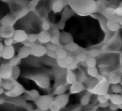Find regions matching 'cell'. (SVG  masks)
<instances>
[{
  "label": "cell",
  "mask_w": 122,
  "mask_h": 111,
  "mask_svg": "<svg viewBox=\"0 0 122 111\" xmlns=\"http://www.w3.org/2000/svg\"><path fill=\"white\" fill-rule=\"evenodd\" d=\"M97 100L99 102V103H104L106 102L109 101L108 100H107L104 95H99L97 96Z\"/></svg>",
  "instance_id": "42"
},
{
  "label": "cell",
  "mask_w": 122,
  "mask_h": 111,
  "mask_svg": "<svg viewBox=\"0 0 122 111\" xmlns=\"http://www.w3.org/2000/svg\"><path fill=\"white\" fill-rule=\"evenodd\" d=\"M109 105H110V103L109 102V101H107L104 103H99V106L102 108H106L109 107Z\"/></svg>",
  "instance_id": "49"
},
{
  "label": "cell",
  "mask_w": 122,
  "mask_h": 111,
  "mask_svg": "<svg viewBox=\"0 0 122 111\" xmlns=\"http://www.w3.org/2000/svg\"><path fill=\"white\" fill-rule=\"evenodd\" d=\"M3 81L4 84L3 86V88L6 90V91L10 90L13 86L14 79L11 78L7 79H3Z\"/></svg>",
  "instance_id": "21"
},
{
  "label": "cell",
  "mask_w": 122,
  "mask_h": 111,
  "mask_svg": "<svg viewBox=\"0 0 122 111\" xmlns=\"http://www.w3.org/2000/svg\"><path fill=\"white\" fill-rule=\"evenodd\" d=\"M66 80V83L69 85H72L77 81V77L72 70L67 69Z\"/></svg>",
  "instance_id": "17"
},
{
  "label": "cell",
  "mask_w": 122,
  "mask_h": 111,
  "mask_svg": "<svg viewBox=\"0 0 122 111\" xmlns=\"http://www.w3.org/2000/svg\"><path fill=\"white\" fill-rule=\"evenodd\" d=\"M87 56L86 54L84 53H78L76 56V59L78 62H86L87 59Z\"/></svg>",
  "instance_id": "34"
},
{
  "label": "cell",
  "mask_w": 122,
  "mask_h": 111,
  "mask_svg": "<svg viewBox=\"0 0 122 111\" xmlns=\"http://www.w3.org/2000/svg\"><path fill=\"white\" fill-rule=\"evenodd\" d=\"M46 54L48 56L51 58L53 59H57V56H56V52L55 51L49 50L47 49L46 53Z\"/></svg>",
  "instance_id": "39"
},
{
  "label": "cell",
  "mask_w": 122,
  "mask_h": 111,
  "mask_svg": "<svg viewBox=\"0 0 122 111\" xmlns=\"http://www.w3.org/2000/svg\"><path fill=\"white\" fill-rule=\"evenodd\" d=\"M21 70L18 66H15L13 67L12 74L11 78L15 80H17L18 78L20 76Z\"/></svg>",
  "instance_id": "23"
},
{
  "label": "cell",
  "mask_w": 122,
  "mask_h": 111,
  "mask_svg": "<svg viewBox=\"0 0 122 111\" xmlns=\"http://www.w3.org/2000/svg\"><path fill=\"white\" fill-rule=\"evenodd\" d=\"M14 42V40L13 37L5 39H4V43L5 46H11L13 45Z\"/></svg>",
  "instance_id": "40"
},
{
  "label": "cell",
  "mask_w": 122,
  "mask_h": 111,
  "mask_svg": "<svg viewBox=\"0 0 122 111\" xmlns=\"http://www.w3.org/2000/svg\"><path fill=\"white\" fill-rule=\"evenodd\" d=\"M4 46L5 45H4L3 43L0 41V52H2V51L3 50L4 48Z\"/></svg>",
  "instance_id": "52"
},
{
  "label": "cell",
  "mask_w": 122,
  "mask_h": 111,
  "mask_svg": "<svg viewBox=\"0 0 122 111\" xmlns=\"http://www.w3.org/2000/svg\"><path fill=\"white\" fill-rule=\"evenodd\" d=\"M114 13L117 16L122 17V7H119L114 10Z\"/></svg>",
  "instance_id": "47"
},
{
  "label": "cell",
  "mask_w": 122,
  "mask_h": 111,
  "mask_svg": "<svg viewBox=\"0 0 122 111\" xmlns=\"http://www.w3.org/2000/svg\"><path fill=\"white\" fill-rule=\"evenodd\" d=\"M22 43V44L24 45V46H25L31 48V47H32L35 44V43H33V42H30V41H29V40H28L27 39H26V40L23 41Z\"/></svg>",
  "instance_id": "44"
},
{
  "label": "cell",
  "mask_w": 122,
  "mask_h": 111,
  "mask_svg": "<svg viewBox=\"0 0 122 111\" xmlns=\"http://www.w3.org/2000/svg\"><path fill=\"white\" fill-rule=\"evenodd\" d=\"M25 93H27L30 96V97L34 100V101L40 96V93L36 89H32L31 90H28L25 89Z\"/></svg>",
  "instance_id": "25"
},
{
  "label": "cell",
  "mask_w": 122,
  "mask_h": 111,
  "mask_svg": "<svg viewBox=\"0 0 122 111\" xmlns=\"http://www.w3.org/2000/svg\"><path fill=\"white\" fill-rule=\"evenodd\" d=\"M107 80L109 84H118L121 80V76H120L118 74H112L110 76V77H109V78L108 79H107Z\"/></svg>",
  "instance_id": "19"
},
{
  "label": "cell",
  "mask_w": 122,
  "mask_h": 111,
  "mask_svg": "<svg viewBox=\"0 0 122 111\" xmlns=\"http://www.w3.org/2000/svg\"><path fill=\"white\" fill-rule=\"evenodd\" d=\"M23 78L33 81L40 88L43 89H48L50 85L49 77L45 74H31L23 76Z\"/></svg>",
  "instance_id": "2"
},
{
  "label": "cell",
  "mask_w": 122,
  "mask_h": 111,
  "mask_svg": "<svg viewBox=\"0 0 122 111\" xmlns=\"http://www.w3.org/2000/svg\"><path fill=\"white\" fill-rule=\"evenodd\" d=\"M3 84H4V81H3H3H2V82H0V88H3Z\"/></svg>",
  "instance_id": "56"
},
{
  "label": "cell",
  "mask_w": 122,
  "mask_h": 111,
  "mask_svg": "<svg viewBox=\"0 0 122 111\" xmlns=\"http://www.w3.org/2000/svg\"><path fill=\"white\" fill-rule=\"evenodd\" d=\"M109 28L112 31H116L118 28V26L113 21H110L108 23Z\"/></svg>",
  "instance_id": "37"
},
{
  "label": "cell",
  "mask_w": 122,
  "mask_h": 111,
  "mask_svg": "<svg viewBox=\"0 0 122 111\" xmlns=\"http://www.w3.org/2000/svg\"><path fill=\"white\" fill-rule=\"evenodd\" d=\"M109 108L112 111H115L116 110H117V109H118L119 108H120L119 106L113 104L112 103H110V105H109Z\"/></svg>",
  "instance_id": "45"
},
{
  "label": "cell",
  "mask_w": 122,
  "mask_h": 111,
  "mask_svg": "<svg viewBox=\"0 0 122 111\" xmlns=\"http://www.w3.org/2000/svg\"><path fill=\"white\" fill-rule=\"evenodd\" d=\"M68 89V86L66 84H61L58 85L55 89L53 95H59L66 93Z\"/></svg>",
  "instance_id": "18"
},
{
  "label": "cell",
  "mask_w": 122,
  "mask_h": 111,
  "mask_svg": "<svg viewBox=\"0 0 122 111\" xmlns=\"http://www.w3.org/2000/svg\"><path fill=\"white\" fill-rule=\"evenodd\" d=\"M11 14L17 19L26 15L29 11L28 4L25 0H11L8 3Z\"/></svg>",
  "instance_id": "1"
},
{
  "label": "cell",
  "mask_w": 122,
  "mask_h": 111,
  "mask_svg": "<svg viewBox=\"0 0 122 111\" xmlns=\"http://www.w3.org/2000/svg\"><path fill=\"white\" fill-rule=\"evenodd\" d=\"M31 55L36 57H42L46 54L47 49L46 46L39 44H35L30 48Z\"/></svg>",
  "instance_id": "6"
},
{
  "label": "cell",
  "mask_w": 122,
  "mask_h": 111,
  "mask_svg": "<svg viewBox=\"0 0 122 111\" xmlns=\"http://www.w3.org/2000/svg\"><path fill=\"white\" fill-rule=\"evenodd\" d=\"M22 108L25 109L27 111H32L34 110L33 109V106L32 105V104H31L29 102H27V101L24 105V106H23Z\"/></svg>",
  "instance_id": "41"
},
{
  "label": "cell",
  "mask_w": 122,
  "mask_h": 111,
  "mask_svg": "<svg viewBox=\"0 0 122 111\" xmlns=\"http://www.w3.org/2000/svg\"><path fill=\"white\" fill-rule=\"evenodd\" d=\"M87 73L89 76L94 78H97L99 76L98 70L96 67H88Z\"/></svg>",
  "instance_id": "26"
},
{
  "label": "cell",
  "mask_w": 122,
  "mask_h": 111,
  "mask_svg": "<svg viewBox=\"0 0 122 111\" xmlns=\"http://www.w3.org/2000/svg\"><path fill=\"white\" fill-rule=\"evenodd\" d=\"M79 46L75 43H71L64 46V49L69 51H75L78 50Z\"/></svg>",
  "instance_id": "24"
},
{
  "label": "cell",
  "mask_w": 122,
  "mask_h": 111,
  "mask_svg": "<svg viewBox=\"0 0 122 111\" xmlns=\"http://www.w3.org/2000/svg\"><path fill=\"white\" fill-rule=\"evenodd\" d=\"M61 109V107L59 105V104L54 100V101L52 102L49 109L50 111H60Z\"/></svg>",
  "instance_id": "31"
},
{
  "label": "cell",
  "mask_w": 122,
  "mask_h": 111,
  "mask_svg": "<svg viewBox=\"0 0 122 111\" xmlns=\"http://www.w3.org/2000/svg\"><path fill=\"white\" fill-rule=\"evenodd\" d=\"M51 34L48 31H44L37 34V40L42 44H46L51 40Z\"/></svg>",
  "instance_id": "14"
},
{
  "label": "cell",
  "mask_w": 122,
  "mask_h": 111,
  "mask_svg": "<svg viewBox=\"0 0 122 111\" xmlns=\"http://www.w3.org/2000/svg\"><path fill=\"white\" fill-rule=\"evenodd\" d=\"M120 84H121V85L122 86V80H121V81H120Z\"/></svg>",
  "instance_id": "60"
},
{
  "label": "cell",
  "mask_w": 122,
  "mask_h": 111,
  "mask_svg": "<svg viewBox=\"0 0 122 111\" xmlns=\"http://www.w3.org/2000/svg\"><path fill=\"white\" fill-rule=\"evenodd\" d=\"M27 39L30 41V42L35 43V42L37 40V34H28Z\"/></svg>",
  "instance_id": "38"
},
{
  "label": "cell",
  "mask_w": 122,
  "mask_h": 111,
  "mask_svg": "<svg viewBox=\"0 0 122 111\" xmlns=\"http://www.w3.org/2000/svg\"><path fill=\"white\" fill-rule=\"evenodd\" d=\"M32 111H40V110H39L38 109H35V110H33Z\"/></svg>",
  "instance_id": "57"
},
{
  "label": "cell",
  "mask_w": 122,
  "mask_h": 111,
  "mask_svg": "<svg viewBox=\"0 0 122 111\" xmlns=\"http://www.w3.org/2000/svg\"><path fill=\"white\" fill-rule=\"evenodd\" d=\"M97 78L98 79V82L93 88L89 89V91L92 93L98 95H104L108 93L109 83L108 81L107 78L101 76L100 75Z\"/></svg>",
  "instance_id": "3"
},
{
  "label": "cell",
  "mask_w": 122,
  "mask_h": 111,
  "mask_svg": "<svg viewBox=\"0 0 122 111\" xmlns=\"http://www.w3.org/2000/svg\"><path fill=\"white\" fill-rule=\"evenodd\" d=\"M77 63H76L75 62H73L72 64L68 65L67 69H70V70H71L72 71L73 70L76 69L77 68Z\"/></svg>",
  "instance_id": "46"
},
{
  "label": "cell",
  "mask_w": 122,
  "mask_h": 111,
  "mask_svg": "<svg viewBox=\"0 0 122 111\" xmlns=\"http://www.w3.org/2000/svg\"><path fill=\"white\" fill-rule=\"evenodd\" d=\"M15 30L14 27H7L1 26L0 27V36L3 39L13 37Z\"/></svg>",
  "instance_id": "11"
},
{
  "label": "cell",
  "mask_w": 122,
  "mask_h": 111,
  "mask_svg": "<svg viewBox=\"0 0 122 111\" xmlns=\"http://www.w3.org/2000/svg\"><path fill=\"white\" fill-rule=\"evenodd\" d=\"M54 98L52 94L40 95L34 101L37 108L41 111L48 110Z\"/></svg>",
  "instance_id": "4"
},
{
  "label": "cell",
  "mask_w": 122,
  "mask_h": 111,
  "mask_svg": "<svg viewBox=\"0 0 122 111\" xmlns=\"http://www.w3.org/2000/svg\"><path fill=\"white\" fill-rule=\"evenodd\" d=\"M56 62L58 65V66L61 68H68V65L66 63L65 59H59L57 58L56 59Z\"/></svg>",
  "instance_id": "32"
},
{
  "label": "cell",
  "mask_w": 122,
  "mask_h": 111,
  "mask_svg": "<svg viewBox=\"0 0 122 111\" xmlns=\"http://www.w3.org/2000/svg\"><path fill=\"white\" fill-rule=\"evenodd\" d=\"M1 1L4 3H9L11 1V0H1Z\"/></svg>",
  "instance_id": "55"
},
{
  "label": "cell",
  "mask_w": 122,
  "mask_h": 111,
  "mask_svg": "<svg viewBox=\"0 0 122 111\" xmlns=\"http://www.w3.org/2000/svg\"><path fill=\"white\" fill-rule=\"evenodd\" d=\"M111 89L112 91L115 94H118L122 91V89L121 86H120L118 84H115L112 85Z\"/></svg>",
  "instance_id": "33"
},
{
  "label": "cell",
  "mask_w": 122,
  "mask_h": 111,
  "mask_svg": "<svg viewBox=\"0 0 122 111\" xmlns=\"http://www.w3.org/2000/svg\"><path fill=\"white\" fill-rule=\"evenodd\" d=\"M65 60L66 63L69 65H70L74 62V59L73 58V57L68 55V56L66 57V58L65 59Z\"/></svg>",
  "instance_id": "43"
},
{
  "label": "cell",
  "mask_w": 122,
  "mask_h": 111,
  "mask_svg": "<svg viewBox=\"0 0 122 111\" xmlns=\"http://www.w3.org/2000/svg\"><path fill=\"white\" fill-rule=\"evenodd\" d=\"M41 27L43 30L48 31L50 28V23L46 19H43Z\"/></svg>",
  "instance_id": "35"
},
{
  "label": "cell",
  "mask_w": 122,
  "mask_h": 111,
  "mask_svg": "<svg viewBox=\"0 0 122 111\" xmlns=\"http://www.w3.org/2000/svg\"><path fill=\"white\" fill-rule=\"evenodd\" d=\"M86 63L88 67H96L97 64V61L95 58L92 57H88L86 61Z\"/></svg>",
  "instance_id": "28"
},
{
  "label": "cell",
  "mask_w": 122,
  "mask_h": 111,
  "mask_svg": "<svg viewBox=\"0 0 122 111\" xmlns=\"http://www.w3.org/2000/svg\"><path fill=\"white\" fill-rule=\"evenodd\" d=\"M13 67L8 63L2 64L0 66V77L3 79H7L11 78Z\"/></svg>",
  "instance_id": "7"
},
{
  "label": "cell",
  "mask_w": 122,
  "mask_h": 111,
  "mask_svg": "<svg viewBox=\"0 0 122 111\" xmlns=\"http://www.w3.org/2000/svg\"><path fill=\"white\" fill-rule=\"evenodd\" d=\"M56 52L57 58L65 59L66 57L68 55L67 51L65 49L59 48V47Z\"/></svg>",
  "instance_id": "22"
},
{
  "label": "cell",
  "mask_w": 122,
  "mask_h": 111,
  "mask_svg": "<svg viewBox=\"0 0 122 111\" xmlns=\"http://www.w3.org/2000/svg\"><path fill=\"white\" fill-rule=\"evenodd\" d=\"M17 18L11 13H9L5 16L0 20V23L1 26L7 27H14Z\"/></svg>",
  "instance_id": "8"
},
{
  "label": "cell",
  "mask_w": 122,
  "mask_h": 111,
  "mask_svg": "<svg viewBox=\"0 0 122 111\" xmlns=\"http://www.w3.org/2000/svg\"><path fill=\"white\" fill-rule=\"evenodd\" d=\"M26 89L23 86L18 82L17 80L14 81L13 86L12 88L9 90L5 91V94L10 98H15L21 96L25 93Z\"/></svg>",
  "instance_id": "5"
},
{
  "label": "cell",
  "mask_w": 122,
  "mask_h": 111,
  "mask_svg": "<svg viewBox=\"0 0 122 111\" xmlns=\"http://www.w3.org/2000/svg\"><path fill=\"white\" fill-rule=\"evenodd\" d=\"M98 52L97 51H96V50H92V51H91L89 53V55L90 56V57H94L97 56V55H98Z\"/></svg>",
  "instance_id": "50"
},
{
  "label": "cell",
  "mask_w": 122,
  "mask_h": 111,
  "mask_svg": "<svg viewBox=\"0 0 122 111\" xmlns=\"http://www.w3.org/2000/svg\"><path fill=\"white\" fill-rule=\"evenodd\" d=\"M110 100L111 103L120 106L122 104V96L117 94L111 95Z\"/></svg>",
  "instance_id": "20"
},
{
  "label": "cell",
  "mask_w": 122,
  "mask_h": 111,
  "mask_svg": "<svg viewBox=\"0 0 122 111\" xmlns=\"http://www.w3.org/2000/svg\"><path fill=\"white\" fill-rule=\"evenodd\" d=\"M21 62V59L19 58L17 56L14 57L12 59L9 60L8 63L13 67L18 66L20 64Z\"/></svg>",
  "instance_id": "29"
},
{
  "label": "cell",
  "mask_w": 122,
  "mask_h": 111,
  "mask_svg": "<svg viewBox=\"0 0 122 111\" xmlns=\"http://www.w3.org/2000/svg\"><path fill=\"white\" fill-rule=\"evenodd\" d=\"M28 34L23 30H15L13 38L14 40V43H22L27 39Z\"/></svg>",
  "instance_id": "10"
},
{
  "label": "cell",
  "mask_w": 122,
  "mask_h": 111,
  "mask_svg": "<svg viewBox=\"0 0 122 111\" xmlns=\"http://www.w3.org/2000/svg\"><path fill=\"white\" fill-rule=\"evenodd\" d=\"M3 79L1 77H0V82H2L3 81Z\"/></svg>",
  "instance_id": "59"
},
{
  "label": "cell",
  "mask_w": 122,
  "mask_h": 111,
  "mask_svg": "<svg viewBox=\"0 0 122 111\" xmlns=\"http://www.w3.org/2000/svg\"><path fill=\"white\" fill-rule=\"evenodd\" d=\"M85 89V86L80 81H77L71 85L70 88V93L71 94H77Z\"/></svg>",
  "instance_id": "13"
},
{
  "label": "cell",
  "mask_w": 122,
  "mask_h": 111,
  "mask_svg": "<svg viewBox=\"0 0 122 111\" xmlns=\"http://www.w3.org/2000/svg\"><path fill=\"white\" fill-rule=\"evenodd\" d=\"M1 57H2V53H1V52H0V58Z\"/></svg>",
  "instance_id": "61"
},
{
  "label": "cell",
  "mask_w": 122,
  "mask_h": 111,
  "mask_svg": "<svg viewBox=\"0 0 122 111\" xmlns=\"http://www.w3.org/2000/svg\"><path fill=\"white\" fill-rule=\"evenodd\" d=\"M120 62L122 63V54L121 55V56H120Z\"/></svg>",
  "instance_id": "58"
},
{
  "label": "cell",
  "mask_w": 122,
  "mask_h": 111,
  "mask_svg": "<svg viewBox=\"0 0 122 111\" xmlns=\"http://www.w3.org/2000/svg\"><path fill=\"white\" fill-rule=\"evenodd\" d=\"M23 97L24 98V99H25V100L27 101H34V100L30 97V96L29 95H28L27 93H24L23 94Z\"/></svg>",
  "instance_id": "48"
},
{
  "label": "cell",
  "mask_w": 122,
  "mask_h": 111,
  "mask_svg": "<svg viewBox=\"0 0 122 111\" xmlns=\"http://www.w3.org/2000/svg\"><path fill=\"white\" fill-rule=\"evenodd\" d=\"M2 57L5 60H10L14 57L15 49L13 45L4 46V48L1 52Z\"/></svg>",
  "instance_id": "9"
},
{
  "label": "cell",
  "mask_w": 122,
  "mask_h": 111,
  "mask_svg": "<svg viewBox=\"0 0 122 111\" xmlns=\"http://www.w3.org/2000/svg\"><path fill=\"white\" fill-rule=\"evenodd\" d=\"M70 95L69 94L65 93L63 94L57 95L54 98V100L56 101L61 108H64L68 103L69 101Z\"/></svg>",
  "instance_id": "12"
},
{
  "label": "cell",
  "mask_w": 122,
  "mask_h": 111,
  "mask_svg": "<svg viewBox=\"0 0 122 111\" xmlns=\"http://www.w3.org/2000/svg\"><path fill=\"white\" fill-rule=\"evenodd\" d=\"M6 102H7V100L5 98L0 97V105L3 104Z\"/></svg>",
  "instance_id": "51"
},
{
  "label": "cell",
  "mask_w": 122,
  "mask_h": 111,
  "mask_svg": "<svg viewBox=\"0 0 122 111\" xmlns=\"http://www.w3.org/2000/svg\"><path fill=\"white\" fill-rule=\"evenodd\" d=\"M48 111V110H46V111Z\"/></svg>",
  "instance_id": "62"
},
{
  "label": "cell",
  "mask_w": 122,
  "mask_h": 111,
  "mask_svg": "<svg viewBox=\"0 0 122 111\" xmlns=\"http://www.w3.org/2000/svg\"><path fill=\"white\" fill-rule=\"evenodd\" d=\"M90 98L91 97L89 94H87L84 95L83 97H81L80 100L81 105L82 106H86L88 105L90 102Z\"/></svg>",
  "instance_id": "30"
},
{
  "label": "cell",
  "mask_w": 122,
  "mask_h": 111,
  "mask_svg": "<svg viewBox=\"0 0 122 111\" xmlns=\"http://www.w3.org/2000/svg\"><path fill=\"white\" fill-rule=\"evenodd\" d=\"M58 46H59V45L53 44V43H51V42H49L46 44V48L47 50L56 51V50L59 48Z\"/></svg>",
  "instance_id": "36"
},
{
  "label": "cell",
  "mask_w": 122,
  "mask_h": 111,
  "mask_svg": "<svg viewBox=\"0 0 122 111\" xmlns=\"http://www.w3.org/2000/svg\"><path fill=\"white\" fill-rule=\"evenodd\" d=\"M4 92H5L4 89L3 88H0V95H1L3 93H4Z\"/></svg>",
  "instance_id": "54"
},
{
  "label": "cell",
  "mask_w": 122,
  "mask_h": 111,
  "mask_svg": "<svg viewBox=\"0 0 122 111\" xmlns=\"http://www.w3.org/2000/svg\"><path fill=\"white\" fill-rule=\"evenodd\" d=\"M104 96H105V98H106L107 100H110V98H111V94H108V93H107V94H105Z\"/></svg>",
  "instance_id": "53"
},
{
  "label": "cell",
  "mask_w": 122,
  "mask_h": 111,
  "mask_svg": "<svg viewBox=\"0 0 122 111\" xmlns=\"http://www.w3.org/2000/svg\"><path fill=\"white\" fill-rule=\"evenodd\" d=\"M63 6L62 4L60 1H57L54 3L52 6V8L53 12L56 13H58L62 10Z\"/></svg>",
  "instance_id": "27"
},
{
  "label": "cell",
  "mask_w": 122,
  "mask_h": 111,
  "mask_svg": "<svg viewBox=\"0 0 122 111\" xmlns=\"http://www.w3.org/2000/svg\"><path fill=\"white\" fill-rule=\"evenodd\" d=\"M12 99L7 100V102L11 103L13 104L14 105L19 107H23L24 105L26 103V101L24 99V97L21 96H20L19 97H15V98H12Z\"/></svg>",
  "instance_id": "15"
},
{
  "label": "cell",
  "mask_w": 122,
  "mask_h": 111,
  "mask_svg": "<svg viewBox=\"0 0 122 111\" xmlns=\"http://www.w3.org/2000/svg\"><path fill=\"white\" fill-rule=\"evenodd\" d=\"M30 55L31 48L23 46L19 49L17 56L22 60L27 58Z\"/></svg>",
  "instance_id": "16"
}]
</instances>
